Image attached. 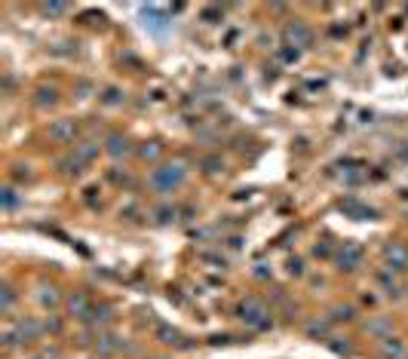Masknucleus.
<instances>
[{
  "mask_svg": "<svg viewBox=\"0 0 408 359\" xmlns=\"http://www.w3.org/2000/svg\"><path fill=\"white\" fill-rule=\"evenodd\" d=\"M181 181H184V166L181 163H172V166H163V169L154 172V184L160 190H172V187H178Z\"/></svg>",
  "mask_w": 408,
  "mask_h": 359,
  "instance_id": "obj_1",
  "label": "nucleus"
},
{
  "mask_svg": "<svg viewBox=\"0 0 408 359\" xmlns=\"http://www.w3.org/2000/svg\"><path fill=\"white\" fill-rule=\"evenodd\" d=\"M240 313H243V319H249L252 326H261V329L267 326V319H264V316H267V307H264L261 301H255V298L243 301V304H240Z\"/></svg>",
  "mask_w": 408,
  "mask_h": 359,
  "instance_id": "obj_2",
  "label": "nucleus"
},
{
  "mask_svg": "<svg viewBox=\"0 0 408 359\" xmlns=\"http://www.w3.org/2000/svg\"><path fill=\"white\" fill-rule=\"evenodd\" d=\"M384 255H387V261L393 264L390 270H408V249H402V246H387L384 249Z\"/></svg>",
  "mask_w": 408,
  "mask_h": 359,
  "instance_id": "obj_3",
  "label": "nucleus"
},
{
  "mask_svg": "<svg viewBox=\"0 0 408 359\" xmlns=\"http://www.w3.org/2000/svg\"><path fill=\"white\" fill-rule=\"evenodd\" d=\"M289 37L298 40V43H310V31L301 28V25H292V28H289Z\"/></svg>",
  "mask_w": 408,
  "mask_h": 359,
  "instance_id": "obj_4",
  "label": "nucleus"
},
{
  "mask_svg": "<svg viewBox=\"0 0 408 359\" xmlns=\"http://www.w3.org/2000/svg\"><path fill=\"white\" fill-rule=\"evenodd\" d=\"M86 310H89V304H86V298L83 295H74V298H71V313H86Z\"/></svg>",
  "mask_w": 408,
  "mask_h": 359,
  "instance_id": "obj_5",
  "label": "nucleus"
},
{
  "mask_svg": "<svg viewBox=\"0 0 408 359\" xmlns=\"http://www.w3.org/2000/svg\"><path fill=\"white\" fill-rule=\"evenodd\" d=\"M384 353H390V356H396V359H399V356H402L405 350H402V344H396V341H393V344H390V341H387V344H384Z\"/></svg>",
  "mask_w": 408,
  "mask_h": 359,
  "instance_id": "obj_6",
  "label": "nucleus"
},
{
  "mask_svg": "<svg viewBox=\"0 0 408 359\" xmlns=\"http://www.w3.org/2000/svg\"><path fill=\"white\" fill-rule=\"evenodd\" d=\"M126 154V138H111V154Z\"/></svg>",
  "mask_w": 408,
  "mask_h": 359,
  "instance_id": "obj_7",
  "label": "nucleus"
},
{
  "mask_svg": "<svg viewBox=\"0 0 408 359\" xmlns=\"http://www.w3.org/2000/svg\"><path fill=\"white\" fill-rule=\"evenodd\" d=\"M160 338H166V344H172V341L178 338V332L175 329H160Z\"/></svg>",
  "mask_w": 408,
  "mask_h": 359,
  "instance_id": "obj_8",
  "label": "nucleus"
},
{
  "mask_svg": "<svg viewBox=\"0 0 408 359\" xmlns=\"http://www.w3.org/2000/svg\"><path fill=\"white\" fill-rule=\"evenodd\" d=\"M350 313H353L350 307H338V310H334V316H331V319H350Z\"/></svg>",
  "mask_w": 408,
  "mask_h": 359,
  "instance_id": "obj_9",
  "label": "nucleus"
},
{
  "mask_svg": "<svg viewBox=\"0 0 408 359\" xmlns=\"http://www.w3.org/2000/svg\"><path fill=\"white\" fill-rule=\"evenodd\" d=\"M157 154H160V148H157V145H151V148H141V157H145V160H148V157H157Z\"/></svg>",
  "mask_w": 408,
  "mask_h": 359,
  "instance_id": "obj_10",
  "label": "nucleus"
},
{
  "mask_svg": "<svg viewBox=\"0 0 408 359\" xmlns=\"http://www.w3.org/2000/svg\"><path fill=\"white\" fill-rule=\"evenodd\" d=\"M3 193H6V209H12V203H15V196H12V190H9V187H6V190H3Z\"/></svg>",
  "mask_w": 408,
  "mask_h": 359,
  "instance_id": "obj_11",
  "label": "nucleus"
}]
</instances>
